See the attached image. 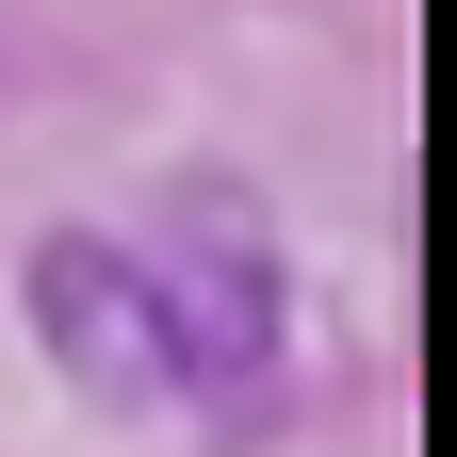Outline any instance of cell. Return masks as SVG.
<instances>
[{
    "mask_svg": "<svg viewBox=\"0 0 457 457\" xmlns=\"http://www.w3.org/2000/svg\"><path fill=\"white\" fill-rule=\"evenodd\" d=\"M17 311L49 343V376L82 409H212L196 376V311L163 245H114V228H33L17 245Z\"/></svg>",
    "mask_w": 457,
    "mask_h": 457,
    "instance_id": "cell-1",
    "label": "cell"
},
{
    "mask_svg": "<svg viewBox=\"0 0 457 457\" xmlns=\"http://www.w3.org/2000/svg\"><path fill=\"white\" fill-rule=\"evenodd\" d=\"M180 311H196V376H212V409H262L295 311H278V245H262L228 196H196V228H180Z\"/></svg>",
    "mask_w": 457,
    "mask_h": 457,
    "instance_id": "cell-2",
    "label": "cell"
}]
</instances>
